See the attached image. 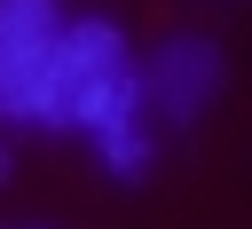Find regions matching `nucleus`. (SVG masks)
I'll return each instance as SVG.
<instances>
[{
  "mask_svg": "<svg viewBox=\"0 0 252 229\" xmlns=\"http://www.w3.org/2000/svg\"><path fill=\"white\" fill-rule=\"evenodd\" d=\"M32 126H79L94 134L102 166L118 182L150 174V111H142V71L126 55V32L110 16H71L55 32L47 79H39V111Z\"/></svg>",
  "mask_w": 252,
  "mask_h": 229,
  "instance_id": "1",
  "label": "nucleus"
},
{
  "mask_svg": "<svg viewBox=\"0 0 252 229\" xmlns=\"http://www.w3.org/2000/svg\"><path fill=\"white\" fill-rule=\"evenodd\" d=\"M55 32H63L55 0H0V118H32L39 111V79H47Z\"/></svg>",
  "mask_w": 252,
  "mask_h": 229,
  "instance_id": "2",
  "label": "nucleus"
},
{
  "mask_svg": "<svg viewBox=\"0 0 252 229\" xmlns=\"http://www.w3.org/2000/svg\"><path fill=\"white\" fill-rule=\"evenodd\" d=\"M213 95H220V47L205 32H181L142 63V111L158 118H197Z\"/></svg>",
  "mask_w": 252,
  "mask_h": 229,
  "instance_id": "3",
  "label": "nucleus"
}]
</instances>
